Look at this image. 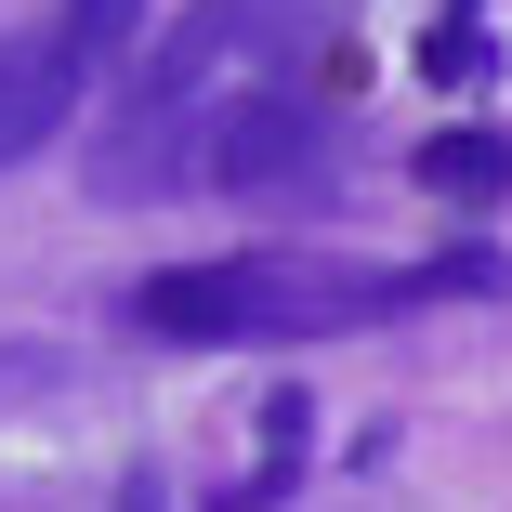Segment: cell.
Listing matches in <instances>:
<instances>
[{
    "instance_id": "cell-1",
    "label": "cell",
    "mask_w": 512,
    "mask_h": 512,
    "mask_svg": "<svg viewBox=\"0 0 512 512\" xmlns=\"http://www.w3.org/2000/svg\"><path fill=\"white\" fill-rule=\"evenodd\" d=\"M434 289H499V250H447V263H342L316 237H276V250H211V263H158L119 289V316L171 355H263V342H342L381 329Z\"/></svg>"
},
{
    "instance_id": "cell-2",
    "label": "cell",
    "mask_w": 512,
    "mask_h": 512,
    "mask_svg": "<svg viewBox=\"0 0 512 512\" xmlns=\"http://www.w3.org/2000/svg\"><path fill=\"white\" fill-rule=\"evenodd\" d=\"M184 171L211 197H302L329 171V106H302L289 79H250V92H224V106L184 132Z\"/></svg>"
},
{
    "instance_id": "cell-3",
    "label": "cell",
    "mask_w": 512,
    "mask_h": 512,
    "mask_svg": "<svg viewBox=\"0 0 512 512\" xmlns=\"http://www.w3.org/2000/svg\"><path fill=\"white\" fill-rule=\"evenodd\" d=\"M79 92H92V79L53 53V27H40V40H0V171H27V158L79 119Z\"/></svg>"
},
{
    "instance_id": "cell-4",
    "label": "cell",
    "mask_w": 512,
    "mask_h": 512,
    "mask_svg": "<svg viewBox=\"0 0 512 512\" xmlns=\"http://www.w3.org/2000/svg\"><path fill=\"white\" fill-rule=\"evenodd\" d=\"M407 171H421V184L447 197V211H486V197L512 184V132H486V119H460V132H434V145L407 158Z\"/></svg>"
},
{
    "instance_id": "cell-5",
    "label": "cell",
    "mask_w": 512,
    "mask_h": 512,
    "mask_svg": "<svg viewBox=\"0 0 512 512\" xmlns=\"http://www.w3.org/2000/svg\"><path fill=\"white\" fill-rule=\"evenodd\" d=\"M53 53H66L79 79H119V66L145 53V0H53Z\"/></svg>"
},
{
    "instance_id": "cell-6",
    "label": "cell",
    "mask_w": 512,
    "mask_h": 512,
    "mask_svg": "<svg viewBox=\"0 0 512 512\" xmlns=\"http://www.w3.org/2000/svg\"><path fill=\"white\" fill-rule=\"evenodd\" d=\"M421 66L434 79H486V0H447V27L421 40Z\"/></svg>"
}]
</instances>
